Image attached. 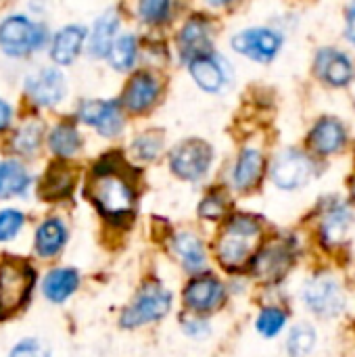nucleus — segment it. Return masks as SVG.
<instances>
[{
  "label": "nucleus",
  "instance_id": "1",
  "mask_svg": "<svg viewBox=\"0 0 355 357\" xmlns=\"http://www.w3.org/2000/svg\"><path fill=\"white\" fill-rule=\"evenodd\" d=\"M86 197L111 224H123L132 218L136 207V188L132 180L121 174L119 163L111 161V155L96 163L86 186Z\"/></svg>",
  "mask_w": 355,
  "mask_h": 357
},
{
  "label": "nucleus",
  "instance_id": "2",
  "mask_svg": "<svg viewBox=\"0 0 355 357\" xmlns=\"http://www.w3.org/2000/svg\"><path fill=\"white\" fill-rule=\"evenodd\" d=\"M262 234V222L249 213H236L232 215L218 241H216V257L218 261L230 270H243L247 264H251V257L255 255V245Z\"/></svg>",
  "mask_w": 355,
  "mask_h": 357
},
{
  "label": "nucleus",
  "instance_id": "3",
  "mask_svg": "<svg viewBox=\"0 0 355 357\" xmlns=\"http://www.w3.org/2000/svg\"><path fill=\"white\" fill-rule=\"evenodd\" d=\"M36 284L33 268L17 257L0 259V320L15 316L29 299Z\"/></svg>",
  "mask_w": 355,
  "mask_h": 357
},
{
  "label": "nucleus",
  "instance_id": "4",
  "mask_svg": "<svg viewBox=\"0 0 355 357\" xmlns=\"http://www.w3.org/2000/svg\"><path fill=\"white\" fill-rule=\"evenodd\" d=\"M172 310V293L157 280H149L121 312L119 324L123 328H138L163 320Z\"/></svg>",
  "mask_w": 355,
  "mask_h": 357
},
{
  "label": "nucleus",
  "instance_id": "5",
  "mask_svg": "<svg viewBox=\"0 0 355 357\" xmlns=\"http://www.w3.org/2000/svg\"><path fill=\"white\" fill-rule=\"evenodd\" d=\"M44 27L23 15H10L0 23V50L8 56H25L44 44Z\"/></svg>",
  "mask_w": 355,
  "mask_h": 357
},
{
  "label": "nucleus",
  "instance_id": "6",
  "mask_svg": "<svg viewBox=\"0 0 355 357\" xmlns=\"http://www.w3.org/2000/svg\"><path fill=\"white\" fill-rule=\"evenodd\" d=\"M213 161V151L207 142L199 138H190L180 142L169 153V167L172 172L186 180V182H199L207 176Z\"/></svg>",
  "mask_w": 355,
  "mask_h": 357
},
{
  "label": "nucleus",
  "instance_id": "7",
  "mask_svg": "<svg viewBox=\"0 0 355 357\" xmlns=\"http://www.w3.org/2000/svg\"><path fill=\"white\" fill-rule=\"evenodd\" d=\"M224 299H226V287L220 278L211 274L192 276L182 291V303L195 316L216 312L224 303Z\"/></svg>",
  "mask_w": 355,
  "mask_h": 357
},
{
  "label": "nucleus",
  "instance_id": "8",
  "mask_svg": "<svg viewBox=\"0 0 355 357\" xmlns=\"http://www.w3.org/2000/svg\"><path fill=\"white\" fill-rule=\"evenodd\" d=\"M308 310L322 318H335L345 310V293L333 276H316L303 287Z\"/></svg>",
  "mask_w": 355,
  "mask_h": 357
},
{
  "label": "nucleus",
  "instance_id": "9",
  "mask_svg": "<svg viewBox=\"0 0 355 357\" xmlns=\"http://www.w3.org/2000/svg\"><path fill=\"white\" fill-rule=\"evenodd\" d=\"M272 180L278 188L282 190H297L305 186L314 174V163L312 159L295 149L282 151L274 163H272Z\"/></svg>",
  "mask_w": 355,
  "mask_h": 357
},
{
  "label": "nucleus",
  "instance_id": "10",
  "mask_svg": "<svg viewBox=\"0 0 355 357\" xmlns=\"http://www.w3.org/2000/svg\"><path fill=\"white\" fill-rule=\"evenodd\" d=\"M282 46V36L268 27L243 29L232 38V48L257 63H270Z\"/></svg>",
  "mask_w": 355,
  "mask_h": 357
},
{
  "label": "nucleus",
  "instance_id": "11",
  "mask_svg": "<svg viewBox=\"0 0 355 357\" xmlns=\"http://www.w3.org/2000/svg\"><path fill=\"white\" fill-rule=\"evenodd\" d=\"M80 119L92 126L100 136L113 138L123 130V115L119 100H88L77 111Z\"/></svg>",
  "mask_w": 355,
  "mask_h": 357
},
{
  "label": "nucleus",
  "instance_id": "12",
  "mask_svg": "<svg viewBox=\"0 0 355 357\" xmlns=\"http://www.w3.org/2000/svg\"><path fill=\"white\" fill-rule=\"evenodd\" d=\"M293 259V251L287 243H270L251 257V272L264 282H276L289 272Z\"/></svg>",
  "mask_w": 355,
  "mask_h": 357
},
{
  "label": "nucleus",
  "instance_id": "13",
  "mask_svg": "<svg viewBox=\"0 0 355 357\" xmlns=\"http://www.w3.org/2000/svg\"><path fill=\"white\" fill-rule=\"evenodd\" d=\"M25 90L38 107H54L65 96V77L59 69H42L27 77Z\"/></svg>",
  "mask_w": 355,
  "mask_h": 357
},
{
  "label": "nucleus",
  "instance_id": "14",
  "mask_svg": "<svg viewBox=\"0 0 355 357\" xmlns=\"http://www.w3.org/2000/svg\"><path fill=\"white\" fill-rule=\"evenodd\" d=\"M159 92L161 88H159L157 77L149 71H138L128 82L121 102L130 113H144L155 105V100L159 98Z\"/></svg>",
  "mask_w": 355,
  "mask_h": 357
},
{
  "label": "nucleus",
  "instance_id": "15",
  "mask_svg": "<svg viewBox=\"0 0 355 357\" xmlns=\"http://www.w3.org/2000/svg\"><path fill=\"white\" fill-rule=\"evenodd\" d=\"M178 48L184 61L207 54L211 48V25L203 17H190L178 36Z\"/></svg>",
  "mask_w": 355,
  "mask_h": 357
},
{
  "label": "nucleus",
  "instance_id": "16",
  "mask_svg": "<svg viewBox=\"0 0 355 357\" xmlns=\"http://www.w3.org/2000/svg\"><path fill=\"white\" fill-rule=\"evenodd\" d=\"M316 71L322 77V82L341 88L352 82L354 63L345 52H341L337 48H324L316 56Z\"/></svg>",
  "mask_w": 355,
  "mask_h": 357
},
{
  "label": "nucleus",
  "instance_id": "17",
  "mask_svg": "<svg viewBox=\"0 0 355 357\" xmlns=\"http://www.w3.org/2000/svg\"><path fill=\"white\" fill-rule=\"evenodd\" d=\"M310 146L314 153L318 155H333V153H339L345 142H347V132H345V126L335 119V117H322L310 132V138H308Z\"/></svg>",
  "mask_w": 355,
  "mask_h": 357
},
{
  "label": "nucleus",
  "instance_id": "18",
  "mask_svg": "<svg viewBox=\"0 0 355 357\" xmlns=\"http://www.w3.org/2000/svg\"><path fill=\"white\" fill-rule=\"evenodd\" d=\"M67 238H69V230H67L65 222L59 218H48L36 230L33 249H36L38 257L50 259L63 251V247L67 245Z\"/></svg>",
  "mask_w": 355,
  "mask_h": 357
},
{
  "label": "nucleus",
  "instance_id": "19",
  "mask_svg": "<svg viewBox=\"0 0 355 357\" xmlns=\"http://www.w3.org/2000/svg\"><path fill=\"white\" fill-rule=\"evenodd\" d=\"M188 71H190L192 79L197 82V86L201 90H205V92H220L224 88V84H226L224 65L211 52L190 59L188 61Z\"/></svg>",
  "mask_w": 355,
  "mask_h": 357
},
{
  "label": "nucleus",
  "instance_id": "20",
  "mask_svg": "<svg viewBox=\"0 0 355 357\" xmlns=\"http://www.w3.org/2000/svg\"><path fill=\"white\" fill-rule=\"evenodd\" d=\"M264 174V155L257 149H243L234 169H232V184L236 190H251L257 186Z\"/></svg>",
  "mask_w": 355,
  "mask_h": 357
},
{
  "label": "nucleus",
  "instance_id": "21",
  "mask_svg": "<svg viewBox=\"0 0 355 357\" xmlns=\"http://www.w3.org/2000/svg\"><path fill=\"white\" fill-rule=\"evenodd\" d=\"M80 287V274L73 268H54L42 280V295L50 303L67 301Z\"/></svg>",
  "mask_w": 355,
  "mask_h": 357
},
{
  "label": "nucleus",
  "instance_id": "22",
  "mask_svg": "<svg viewBox=\"0 0 355 357\" xmlns=\"http://www.w3.org/2000/svg\"><path fill=\"white\" fill-rule=\"evenodd\" d=\"M172 251L188 272H199L207 261L203 241L190 230H182L172 238Z\"/></svg>",
  "mask_w": 355,
  "mask_h": 357
},
{
  "label": "nucleus",
  "instance_id": "23",
  "mask_svg": "<svg viewBox=\"0 0 355 357\" xmlns=\"http://www.w3.org/2000/svg\"><path fill=\"white\" fill-rule=\"evenodd\" d=\"M86 40V29L82 25H67L61 31H56L52 46H50V59L56 65H71L75 56L82 50V44Z\"/></svg>",
  "mask_w": 355,
  "mask_h": 357
},
{
  "label": "nucleus",
  "instance_id": "24",
  "mask_svg": "<svg viewBox=\"0 0 355 357\" xmlns=\"http://www.w3.org/2000/svg\"><path fill=\"white\" fill-rule=\"evenodd\" d=\"M73 184H75V172L63 163H52L40 182V195L48 201L67 199L73 190Z\"/></svg>",
  "mask_w": 355,
  "mask_h": 357
},
{
  "label": "nucleus",
  "instance_id": "25",
  "mask_svg": "<svg viewBox=\"0 0 355 357\" xmlns=\"http://www.w3.org/2000/svg\"><path fill=\"white\" fill-rule=\"evenodd\" d=\"M31 178L27 169L13 159L0 161V199H13L27 192Z\"/></svg>",
  "mask_w": 355,
  "mask_h": 357
},
{
  "label": "nucleus",
  "instance_id": "26",
  "mask_svg": "<svg viewBox=\"0 0 355 357\" xmlns=\"http://www.w3.org/2000/svg\"><path fill=\"white\" fill-rule=\"evenodd\" d=\"M352 211L349 207L345 205H337L333 207L324 220H322V226H320V232H322V241L328 245V247H335V245H341L352 228Z\"/></svg>",
  "mask_w": 355,
  "mask_h": 357
},
{
  "label": "nucleus",
  "instance_id": "27",
  "mask_svg": "<svg viewBox=\"0 0 355 357\" xmlns=\"http://www.w3.org/2000/svg\"><path fill=\"white\" fill-rule=\"evenodd\" d=\"M119 27L117 10H107L94 25L90 36V54L92 56H107L111 44L115 42V31Z\"/></svg>",
  "mask_w": 355,
  "mask_h": 357
},
{
  "label": "nucleus",
  "instance_id": "28",
  "mask_svg": "<svg viewBox=\"0 0 355 357\" xmlns=\"http://www.w3.org/2000/svg\"><path fill=\"white\" fill-rule=\"evenodd\" d=\"M48 146H50L52 155H56L59 159H71L82 149L80 132L71 123H59L52 128V132L48 136Z\"/></svg>",
  "mask_w": 355,
  "mask_h": 357
},
{
  "label": "nucleus",
  "instance_id": "29",
  "mask_svg": "<svg viewBox=\"0 0 355 357\" xmlns=\"http://www.w3.org/2000/svg\"><path fill=\"white\" fill-rule=\"evenodd\" d=\"M42 136H44L42 123L40 121H27L15 132L10 146L17 155H33L42 142Z\"/></svg>",
  "mask_w": 355,
  "mask_h": 357
},
{
  "label": "nucleus",
  "instance_id": "30",
  "mask_svg": "<svg viewBox=\"0 0 355 357\" xmlns=\"http://www.w3.org/2000/svg\"><path fill=\"white\" fill-rule=\"evenodd\" d=\"M138 54V42L134 36H119L115 38V42L111 44L107 56L111 61V65L119 71H126L134 65Z\"/></svg>",
  "mask_w": 355,
  "mask_h": 357
},
{
  "label": "nucleus",
  "instance_id": "31",
  "mask_svg": "<svg viewBox=\"0 0 355 357\" xmlns=\"http://www.w3.org/2000/svg\"><path fill=\"white\" fill-rule=\"evenodd\" d=\"M316 347V331L314 326L301 322L291 328L287 339V351L291 357H308Z\"/></svg>",
  "mask_w": 355,
  "mask_h": 357
},
{
  "label": "nucleus",
  "instance_id": "32",
  "mask_svg": "<svg viewBox=\"0 0 355 357\" xmlns=\"http://www.w3.org/2000/svg\"><path fill=\"white\" fill-rule=\"evenodd\" d=\"M285 324H287V314L280 307H264L257 316L255 328L262 337L274 339L276 335L282 333Z\"/></svg>",
  "mask_w": 355,
  "mask_h": 357
},
{
  "label": "nucleus",
  "instance_id": "33",
  "mask_svg": "<svg viewBox=\"0 0 355 357\" xmlns=\"http://www.w3.org/2000/svg\"><path fill=\"white\" fill-rule=\"evenodd\" d=\"M163 149V136L157 132H144L132 142V151L140 161H155Z\"/></svg>",
  "mask_w": 355,
  "mask_h": 357
},
{
  "label": "nucleus",
  "instance_id": "34",
  "mask_svg": "<svg viewBox=\"0 0 355 357\" xmlns=\"http://www.w3.org/2000/svg\"><path fill=\"white\" fill-rule=\"evenodd\" d=\"M25 224V215L19 209H0V243H10Z\"/></svg>",
  "mask_w": 355,
  "mask_h": 357
},
{
  "label": "nucleus",
  "instance_id": "35",
  "mask_svg": "<svg viewBox=\"0 0 355 357\" xmlns=\"http://www.w3.org/2000/svg\"><path fill=\"white\" fill-rule=\"evenodd\" d=\"M228 211V201L222 192H209L201 203H199V215L209 222H218L226 215Z\"/></svg>",
  "mask_w": 355,
  "mask_h": 357
},
{
  "label": "nucleus",
  "instance_id": "36",
  "mask_svg": "<svg viewBox=\"0 0 355 357\" xmlns=\"http://www.w3.org/2000/svg\"><path fill=\"white\" fill-rule=\"evenodd\" d=\"M172 10V0H140L138 4V13L146 23H161L169 17Z\"/></svg>",
  "mask_w": 355,
  "mask_h": 357
},
{
  "label": "nucleus",
  "instance_id": "37",
  "mask_svg": "<svg viewBox=\"0 0 355 357\" xmlns=\"http://www.w3.org/2000/svg\"><path fill=\"white\" fill-rule=\"evenodd\" d=\"M8 357H52V354L40 339H23L10 349Z\"/></svg>",
  "mask_w": 355,
  "mask_h": 357
},
{
  "label": "nucleus",
  "instance_id": "38",
  "mask_svg": "<svg viewBox=\"0 0 355 357\" xmlns=\"http://www.w3.org/2000/svg\"><path fill=\"white\" fill-rule=\"evenodd\" d=\"M182 331L186 337L199 341L209 335V324H207V320H203V316H190V318L182 320Z\"/></svg>",
  "mask_w": 355,
  "mask_h": 357
},
{
  "label": "nucleus",
  "instance_id": "39",
  "mask_svg": "<svg viewBox=\"0 0 355 357\" xmlns=\"http://www.w3.org/2000/svg\"><path fill=\"white\" fill-rule=\"evenodd\" d=\"M10 119H13V109L8 107V102L0 100V132L8 128Z\"/></svg>",
  "mask_w": 355,
  "mask_h": 357
},
{
  "label": "nucleus",
  "instance_id": "40",
  "mask_svg": "<svg viewBox=\"0 0 355 357\" xmlns=\"http://www.w3.org/2000/svg\"><path fill=\"white\" fill-rule=\"evenodd\" d=\"M347 38L355 44V0L347 13Z\"/></svg>",
  "mask_w": 355,
  "mask_h": 357
},
{
  "label": "nucleus",
  "instance_id": "41",
  "mask_svg": "<svg viewBox=\"0 0 355 357\" xmlns=\"http://www.w3.org/2000/svg\"><path fill=\"white\" fill-rule=\"evenodd\" d=\"M209 4H226V2H230V0H207Z\"/></svg>",
  "mask_w": 355,
  "mask_h": 357
}]
</instances>
